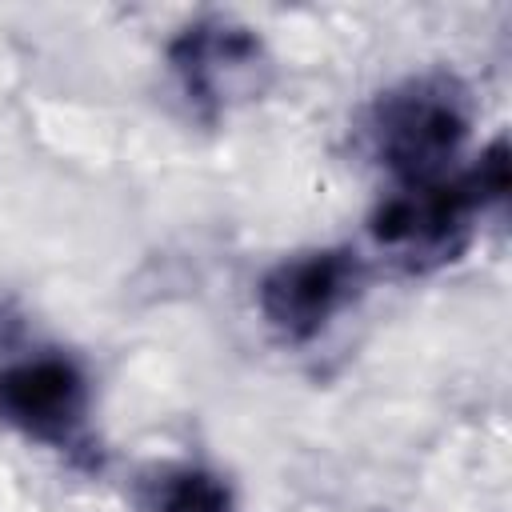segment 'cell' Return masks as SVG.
Wrapping results in <instances>:
<instances>
[{
	"mask_svg": "<svg viewBox=\"0 0 512 512\" xmlns=\"http://www.w3.org/2000/svg\"><path fill=\"white\" fill-rule=\"evenodd\" d=\"M464 116L448 100L408 96L396 100L384 116V156L400 172L416 176L420 184L440 168V160L460 144Z\"/></svg>",
	"mask_w": 512,
	"mask_h": 512,
	"instance_id": "obj_3",
	"label": "cell"
},
{
	"mask_svg": "<svg viewBox=\"0 0 512 512\" xmlns=\"http://www.w3.org/2000/svg\"><path fill=\"white\" fill-rule=\"evenodd\" d=\"M84 384L64 360H28L0 372V416L28 432H60L80 416Z\"/></svg>",
	"mask_w": 512,
	"mask_h": 512,
	"instance_id": "obj_2",
	"label": "cell"
},
{
	"mask_svg": "<svg viewBox=\"0 0 512 512\" xmlns=\"http://www.w3.org/2000/svg\"><path fill=\"white\" fill-rule=\"evenodd\" d=\"M348 288H352V260L344 252H320L276 268L260 288V304L276 328L292 336H308L332 316V308L348 296Z\"/></svg>",
	"mask_w": 512,
	"mask_h": 512,
	"instance_id": "obj_1",
	"label": "cell"
},
{
	"mask_svg": "<svg viewBox=\"0 0 512 512\" xmlns=\"http://www.w3.org/2000/svg\"><path fill=\"white\" fill-rule=\"evenodd\" d=\"M160 512H232V500H228V488L216 476L188 472L164 492Z\"/></svg>",
	"mask_w": 512,
	"mask_h": 512,
	"instance_id": "obj_4",
	"label": "cell"
}]
</instances>
